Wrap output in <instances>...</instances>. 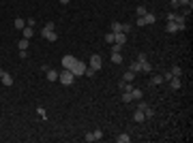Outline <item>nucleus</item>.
Wrapping results in <instances>:
<instances>
[{
    "mask_svg": "<svg viewBox=\"0 0 193 143\" xmlns=\"http://www.w3.org/2000/svg\"><path fill=\"white\" fill-rule=\"evenodd\" d=\"M178 7H180V4H178V0H172V11H176Z\"/></svg>",
    "mask_w": 193,
    "mask_h": 143,
    "instance_id": "34",
    "label": "nucleus"
},
{
    "mask_svg": "<svg viewBox=\"0 0 193 143\" xmlns=\"http://www.w3.org/2000/svg\"><path fill=\"white\" fill-rule=\"evenodd\" d=\"M129 69H131V71L135 73V75H137V73H142V62H137V60H135V62H133Z\"/></svg>",
    "mask_w": 193,
    "mask_h": 143,
    "instance_id": "20",
    "label": "nucleus"
},
{
    "mask_svg": "<svg viewBox=\"0 0 193 143\" xmlns=\"http://www.w3.org/2000/svg\"><path fill=\"white\" fill-rule=\"evenodd\" d=\"M122 103H133V96H131V92H122Z\"/></svg>",
    "mask_w": 193,
    "mask_h": 143,
    "instance_id": "25",
    "label": "nucleus"
},
{
    "mask_svg": "<svg viewBox=\"0 0 193 143\" xmlns=\"http://www.w3.org/2000/svg\"><path fill=\"white\" fill-rule=\"evenodd\" d=\"M131 30V24H122V32H129Z\"/></svg>",
    "mask_w": 193,
    "mask_h": 143,
    "instance_id": "35",
    "label": "nucleus"
},
{
    "mask_svg": "<svg viewBox=\"0 0 193 143\" xmlns=\"http://www.w3.org/2000/svg\"><path fill=\"white\" fill-rule=\"evenodd\" d=\"M45 77H47L52 84H54V81H58V73L54 71V69H47V71H45Z\"/></svg>",
    "mask_w": 193,
    "mask_h": 143,
    "instance_id": "10",
    "label": "nucleus"
},
{
    "mask_svg": "<svg viewBox=\"0 0 193 143\" xmlns=\"http://www.w3.org/2000/svg\"><path fill=\"white\" fill-rule=\"evenodd\" d=\"M58 81H60L62 85H71L73 81H75V75H73L69 69H62V71L58 73Z\"/></svg>",
    "mask_w": 193,
    "mask_h": 143,
    "instance_id": "2",
    "label": "nucleus"
},
{
    "mask_svg": "<svg viewBox=\"0 0 193 143\" xmlns=\"http://www.w3.org/2000/svg\"><path fill=\"white\" fill-rule=\"evenodd\" d=\"M142 73H152V64L146 60V62H142Z\"/></svg>",
    "mask_w": 193,
    "mask_h": 143,
    "instance_id": "24",
    "label": "nucleus"
},
{
    "mask_svg": "<svg viewBox=\"0 0 193 143\" xmlns=\"http://www.w3.org/2000/svg\"><path fill=\"white\" fill-rule=\"evenodd\" d=\"M105 43H108V45H114V32H112V30L105 34Z\"/></svg>",
    "mask_w": 193,
    "mask_h": 143,
    "instance_id": "28",
    "label": "nucleus"
},
{
    "mask_svg": "<svg viewBox=\"0 0 193 143\" xmlns=\"http://www.w3.org/2000/svg\"><path fill=\"white\" fill-rule=\"evenodd\" d=\"M75 56H71V54H69V56H62V69H71L73 64H75Z\"/></svg>",
    "mask_w": 193,
    "mask_h": 143,
    "instance_id": "5",
    "label": "nucleus"
},
{
    "mask_svg": "<svg viewBox=\"0 0 193 143\" xmlns=\"http://www.w3.org/2000/svg\"><path fill=\"white\" fill-rule=\"evenodd\" d=\"M146 60H148L146 54H137V62H146Z\"/></svg>",
    "mask_w": 193,
    "mask_h": 143,
    "instance_id": "32",
    "label": "nucleus"
},
{
    "mask_svg": "<svg viewBox=\"0 0 193 143\" xmlns=\"http://www.w3.org/2000/svg\"><path fill=\"white\" fill-rule=\"evenodd\" d=\"M41 36H43L45 41H49V43L58 41V34L54 32V24H52V22H47V24L43 26V30H41Z\"/></svg>",
    "mask_w": 193,
    "mask_h": 143,
    "instance_id": "1",
    "label": "nucleus"
},
{
    "mask_svg": "<svg viewBox=\"0 0 193 143\" xmlns=\"http://www.w3.org/2000/svg\"><path fill=\"white\" fill-rule=\"evenodd\" d=\"M129 141H131V137H129L127 132H122V135L116 137V143H129Z\"/></svg>",
    "mask_w": 193,
    "mask_h": 143,
    "instance_id": "18",
    "label": "nucleus"
},
{
    "mask_svg": "<svg viewBox=\"0 0 193 143\" xmlns=\"http://www.w3.org/2000/svg\"><path fill=\"white\" fill-rule=\"evenodd\" d=\"M163 81H165L163 75H152V77H150V84H152V85H161Z\"/></svg>",
    "mask_w": 193,
    "mask_h": 143,
    "instance_id": "15",
    "label": "nucleus"
},
{
    "mask_svg": "<svg viewBox=\"0 0 193 143\" xmlns=\"http://www.w3.org/2000/svg\"><path fill=\"white\" fill-rule=\"evenodd\" d=\"M69 71H71L75 77H82V75H84V71H86V62H82V60H75V64H73Z\"/></svg>",
    "mask_w": 193,
    "mask_h": 143,
    "instance_id": "3",
    "label": "nucleus"
},
{
    "mask_svg": "<svg viewBox=\"0 0 193 143\" xmlns=\"http://www.w3.org/2000/svg\"><path fill=\"white\" fill-rule=\"evenodd\" d=\"M114 43L124 45V43H127V34H124V32H114Z\"/></svg>",
    "mask_w": 193,
    "mask_h": 143,
    "instance_id": "6",
    "label": "nucleus"
},
{
    "mask_svg": "<svg viewBox=\"0 0 193 143\" xmlns=\"http://www.w3.org/2000/svg\"><path fill=\"white\" fill-rule=\"evenodd\" d=\"M86 141H88V143L95 141V135H92V132H86Z\"/></svg>",
    "mask_w": 193,
    "mask_h": 143,
    "instance_id": "33",
    "label": "nucleus"
},
{
    "mask_svg": "<svg viewBox=\"0 0 193 143\" xmlns=\"http://www.w3.org/2000/svg\"><path fill=\"white\" fill-rule=\"evenodd\" d=\"M146 13H148V11H146V7H144V4H140V7H137V11H135V15H137V17H144Z\"/></svg>",
    "mask_w": 193,
    "mask_h": 143,
    "instance_id": "27",
    "label": "nucleus"
},
{
    "mask_svg": "<svg viewBox=\"0 0 193 143\" xmlns=\"http://www.w3.org/2000/svg\"><path fill=\"white\" fill-rule=\"evenodd\" d=\"M165 30H168L169 34H176V32H180V30H178V24H176V22H168Z\"/></svg>",
    "mask_w": 193,
    "mask_h": 143,
    "instance_id": "9",
    "label": "nucleus"
},
{
    "mask_svg": "<svg viewBox=\"0 0 193 143\" xmlns=\"http://www.w3.org/2000/svg\"><path fill=\"white\" fill-rule=\"evenodd\" d=\"M144 22H146V26H152L155 22H157V17H155V13H146L144 15Z\"/></svg>",
    "mask_w": 193,
    "mask_h": 143,
    "instance_id": "14",
    "label": "nucleus"
},
{
    "mask_svg": "<svg viewBox=\"0 0 193 143\" xmlns=\"http://www.w3.org/2000/svg\"><path fill=\"white\" fill-rule=\"evenodd\" d=\"M180 77H172V79H169V88H172V90H180Z\"/></svg>",
    "mask_w": 193,
    "mask_h": 143,
    "instance_id": "12",
    "label": "nucleus"
},
{
    "mask_svg": "<svg viewBox=\"0 0 193 143\" xmlns=\"http://www.w3.org/2000/svg\"><path fill=\"white\" fill-rule=\"evenodd\" d=\"M90 69H95V71H99V69H103V58H101L99 54H95V56H90Z\"/></svg>",
    "mask_w": 193,
    "mask_h": 143,
    "instance_id": "4",
    "label": "nucleus"
},
{
    "mask_svg": "<svg viewBox=\"0 0 193 143\" xmlns=\"http://www.w3.org/2000/svg\"><path fill=\"white\" fill-rule=\"evenodd\" d=\"M169 75H172V77H180L182 69H180V66H172V69H169Z\"/></svg>",
    "mask_w": 193,
    "mask_h": 143,
    "instance_id": "22",
    "label": "nucleus"
},
{
    "mask_svg": "<svg viewBox=\"0 0 193 143\" xmlns=\"http://www.w3.org/2000/svg\"><path fill=\"white\" fill-rule=\"evenodd\" d=\"M95 69H90V66H86V71H84V75H86V77H95Z\"/></svg>",
    "mask_w": 193,
    "mask_h": 143,
    "instance_id": "29",
    "label": "nucleus"
},
{
    "mask_svg": "<svg viewBox=\"0 0 193 143\" xmlns=\"http://www.w3.org/2000/svg\"><path fill=\"white\" fill-rule=\"evenodd\" d=\"M92 135H95V141H99V139H103V132L99 130V128H96V130L92 132Z\"/></svg>",
    "mask_w": 193,
    "mask_h": 143,
    "instance_id": "30",
    "label": "nucleus"
},
{
    "mask_svg": "<svg viewBox=\"0 0 193 143\" xmlns=\"http://www.w3.org/2000/svg\"><path fill=\"white\" fill-rule=\"evenodd\" d=\"M0 81H2V85H13V77L4 71V73H2V77H0Z\"/></svg>",
    "mask_w": 193,
    "mask_h": 143,
    "instance_id": "11",
    "label": "nucleus"
},
{
    "mask_svg": "<svg viewBox=\"0 0 193 143\" xmlns=\"http://www.w3.org/2000/svg\"><path fill=\"white\" fill-rule=\"evenodd\" d=\"M133 120H135V122H144V120H146L144 111H142V109H137V111L133 113Z\"/></svg>",
    "mask_w": 193,
    "mask_h": 143,
    "instance_id": "17",
    "label": "nucleus"
},
{
    "mask_svg": "<svg viewBox=\"0 0 193 143\" xmlns=\"http://www.w3.org/2000/svg\"><path fill=\"white\" fill-rule=\"evenodd\" d=\"M131 96H133V100H142V96H144V92H142L140 88H133V90H131Z\"/></svg>",
    "mask_w": 193,
    "mask_h": 143,
    "instance_id": "16",
    "label": "nucleus"
},
{
    "mask_svg": "<svg viewBox=\"0 0 193 143\" xmlns=\"http://www.w3.org/2000/svg\"><path fill=\"white\" fill-rule=\"evenodd\" d=\"M122 79H124V81H129V84H133V79H135V73H133L131 69H127V71H124V75H122Z\"/></svg>",
    "mask_w": 193,
    "mask_h": 143,
    "instance_id": "13",
    "label": "nucleus"
},
{
    "mask_svg": "<svg viewBox=\"0 0 193 143\" xmlns=\"http://www.w3.org/2000/svg\"><path fill=\"white\" fill-rule=\"evenodd\" d=\"M112 32H122V24L120 22H112Z\"/></svg>",
    "mask_w": 193,
    "mask_h": 143,
    "instance_id": "26",
    "label": "nucleus"
},
{
    "mask_svg": "<svg viewBox=\"0 0 193 143\" xmlns=\"http://www.w3.org/2000/svg\"><path fill=\"white\" fill-rule=\"evenodd\" d=\"M135 24H137V28H142V26H146L144 17H137V19H135Z\"/></svg>",
    "mask_w": 193,
    "mask_h": 143,
    "instance_id": "31",
    "label": "nucleus"
},
{
    "mask_svg": "<svg viewBox=\"0 0 193 143\" xmlns=\"http://www.w3.org/2000/svg\"><path fill=\"white\" fill-rule=\"evenodd\" d=\"M13 24H15V30H17V32H22V30L26 28V19H24V17H15Z\"/></svg>",
    "mask_w": 193,
    "mask_h": 143,
    "instance_id": "7",
    "label": "nucleus"
},
{
    "mask_svg": "<svg viewBox=\"0 0 193 143\" xmlns=\"http://www.w3.org/2000/svg\"><path fill=\"white\" fill-rule=\"evenodd\" d=\"M58 2H60V4H69L71 0H58Z\"/></svg>",
    "mask_w": 193,
    "mask_h": 143,
    "instance_id": "36",
    "label": "nucleus"
},
{
    "mask_svg": "<svg viewBox=\"0 0 193 143\" xmlns=\"http://www.w3.org/2000/svg\"><path fill=\"white\" fill-rule=\"evenodd\" d=\"M120 90H122V92H131L133 84H129V81H124V79H122V81H120Z\"/></svg>",
    "mask_w": 193,
    "mask_h": 143,
    "instance_id": "19",
    "label": "nucleus"
},
{
    "mask_svg": "<svg viewBox=\"0 0 193 143\" xmlns=\"http://www.w3.org/2000/svg\"><path fill=\"white\" fill-rule=\"evenodd\" d=\"M112 62H114V64H120V62H122V54H118V51H112Z\"/></svg>",
    "mask_w": 193,
    "mask_h": 143,
    "instance_id": "21",
    "label": "nucleus"
},
{
    "mask_svg": "<svg viewBox=\"0 0 193 143\" xmlns=\"http://www.w3.org/2000/svg\"><path fill=\"white\" fill-rule=\"evenodd\" d=\"M17 49H19V51H22V49H28V38H24V36H22V38L17 41Z\"/></svg>",
    "mask_w": 193,
    "mask_h": 143,
    "instance_id": "23",
    "label": "nucleus"
},
{
    "mask_svg": "<svg viewBox=\"0 0 193 143\" xmlns=\"http://www.w3.org/2000/svg\"><path fill=\"white\" fill-rule=\"evenodd\" d=\"M22 36H24V38H28V41H30V38L35 36V28H32V26H26L24 30H22Z\"/></svg>",
    "mask_w": 193,
    "mask_h": 143,
    "instance_id": "8",
    "label": "nucleus"
}]
</instances>
